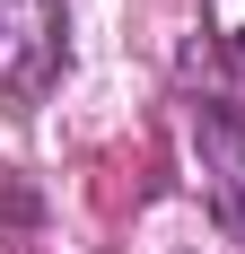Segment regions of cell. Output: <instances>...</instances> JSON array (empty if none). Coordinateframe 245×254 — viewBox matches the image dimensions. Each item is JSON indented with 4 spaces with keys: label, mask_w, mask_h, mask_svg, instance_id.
I'll use <instances>...</instances> for the list:
<instances>
[{
    "label": "cell",
    "mask_w": 245,
    "mask_h": 254,
    "mask_svg": "<svg viewBox=\"0 0 245 254\" xmlns=\"http://www.w3.org/2000/svg\"><path fill=\"white\" fill-rule=\"evenodd\" d=\"M61 35H70L61 0H0V97L9 105H35L61 79Z\"/></svg>",
    "instance_id": "cell-1"
},
{
    "label": "cell",
    "mask_w": 245,
    "mask_h": 254,
    "mask_svg": "<svg viewBox=\"0 0 245 254\" xmlns=\"http://www.w3.org/2000/svg\"><path fill=\"white\" fill-rule=\"evenodd\" d=\"M193 158H201V202L219 219V237L245 254V114L237 105H193Z\"/></svg>",
    "instance_id": "cell-2"
},
{
    "label": "cell",
    "mask_w": 245,
    "mask_h": 254,
    "mask_svg": "<svg viewBox=\"0 0 245 254\" xmlns=\"http://www.w3.org/2000/svg\"><path fill=\"white\" fill-rule=\"evenodd\" d=\"M228 53H237V70H245V26H237V44H228Z\"/></svg>",
    "instance_id": "cell-3"
}]
</instances>
